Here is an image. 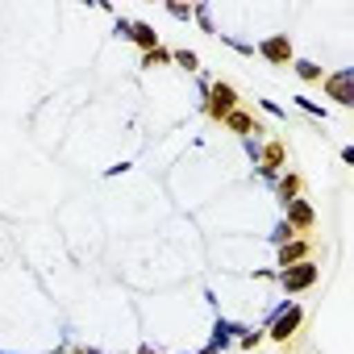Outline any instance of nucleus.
<instances>
[{
  "instance_id": "a211bd4d",
  "label": "nucleus",
  "mask_w": 354,
  "mask_h": 354,
  "mask_svg": "<svg viewBox=\"0 0 354 354\" xmlns=\"http://www.w3.org/2000/svg\"><path fill=\"white\" fill-rule=\"evenodd\" d=\"M192 17L205 26V34H217V30H213V17H209V5H196V9H192Z\"/></svg>"
},
{
  "instance_id": "f8f14e48",
  "label": "nucleus",
  "mask_w": 354,
  "mask_h": 354,
  "mask_svg": "<svg viewBox=\"0 0 354 354\" xmlns=\"http://www.w3.org/2000/svg\"><path fill=\"white\" fill-rule=\"evenodd\" d=\"M125 38H129L142 55L158 46V34H154V26H146V21H129V34H125Z\"/></svg>"
},
{
  "instance_id": "f257e3e1",
  "label": "nucleus",
  "mask_w": 354,
  "mask_h": 354,
  "mask_svg": "<svg viewBox=\"0 0 354 354\" xmlns=\"http://www.w3.org/2000/svg\"><path fill=\"white\" fill-rule=\"evenodd\" d=\"M300 321H304V308L296 304V300H283L271 317H267V325H263V337H271V342H279V346H288V337L300 329Z\"/></svg>"
},
{
  "instance_id": "20e7f679",
  "label": "nucleus",
  "mask_w": 354,
  "mask_h": 354,
  "mask_svg": "<svg viewBox=\"0 0 354 354\" xmlns=\"http://www.w3.org/2000/svg\"><path fill=\"white\" fill-rule=\"evenodd\" d=\"M254 167H259V175L267 184H275V175L288 167V146L279 142V138H271L267 146H259V158H254Z\"/></svg>"
},
{
  "instance_id": "b1692460",
  "label": "nucleus",
  "mask_w": 354,
  "mask_h": 354,
  "mask_svg": "<svg viewBox=\"0 0 354 354\" xmlns=\"http://www.w3.org/2000/svg\"><path fill=\"white\" fill-rule=\"evenodd\" d=\"M133 354H158V350H154V346H138Z\"/></svg>"
},
{
  "instance_id": "4be33fe9",
  "label": "nucleus",
  "mask_w": 354,
  "mask_h": 354,
  "mask_svg": "<svg viewBox=\"0 0 354 354\" xmlns=\"http://www.w3.org/2000/svg\"><path fill=\"white\" fill-rule=\"evenodd\" d=\"M259 109H263V113H271V117H288V113H283L275 100H259Z\"/></svg>"
},
{
  "instance_id": "7ed1b4c3",
  "label": "nucleus",
  "mask_w": 354,
  "mask_h": 354,
  "mask_svg": "<svg viewBox=\"0 0 354 354\" xmlns=\"http://www.w3.org/2000/svg\"><path fill=\"white\" fill-rule=\"evenodd\" d=\"M234 109H242V104H238V88L225 84V80H213V84L205 88V113H209L213 121H225Z\"/></svg>"
},
{
  "instance_id": "1a4fd4ad",
  "label": "nucleus",
  "mask_w": 354,
  "mask_h": 354,
  "mask_svg": "<svg viewBox=\"0 0 354 354\" xmlns=\"http://www.w3.org/2000/svg\"><path fill=\"white\" fill-rule=\"evenodd\" d=\"M271 188H275V201H279V205H292V201L304 196V180H300L296 171H279Z\"/></svg>"
},
{
  "instance_id": "0eeeda50",
  "label": "nucleus",
  "mask_w": 354,
  "mask_h": 354,
  "mask_svg": "<svg viewBox=\"0 0 354 354\" xmlns=\"http://www.w3.org/2000/svg\"><path fill=\"white\" fill-rule=\"evenodd\" d=\"M283 225H288V230H296V234L304 238V234L317 225V213H313V205H308L304 196H300V201H292V205H283Z\"/></svg>"
},
{
  "instance_id": "6e6552de",
  "label": "nucleus",
  "mask_w": 354,
  "mask_h": 354,
  "mask_svg": "<svg viewBox=\"0 0 354 354\" xmlns=\"http://www.w3.org/2000/svg\"><path fill=\"white\" fill-rule=\"evenodd\" d=\"M221 125H225V129H234L238 138H250V133H254V142H259V138L267 133V125H263L259 117H250L246 109H234V113H230V117H225Z\"/></svg>"
},
{
  "instance_id": "39448f33",
  "label": "nucleus",
  "mask_w": 354,
  "mask_h": 354,
  "mask_svg": "<svg viewBox=\"0 0 354 354\" xmlns=\"http://www.w3.org/2000/svg\"><path fill=\"white\" fill-rule=\"evenodd\" d=\"M254 50H259L271 67H292V59H296V50H292V38H288V34H271V38H263Z\"/></svg>"
},
{
  "instance_id": "a878e982",
  "label": "nucleus",
  "mask_w": 354,
  "mask_h": 354,
  "mask_svg": "<svg viewBox=\"0 0 354 354\" xmlns=\"http://www.w3.org/2000/svg\"><path fill=\"white\" fill-rule=\"evenodd\" d=\"M201 354H217V350H209V346H205V350H201Z\"/></svg>"
},
{
  "instance_id": "5701e85b",
  "label": "nucleus",
  "mask_w": 354,
  "mask_h": 354,
  "mask_svg": "<svg viewBox=\"0 0 354 354\" xmlns=\"http://www.w3.org/2000/svg\"><path fill=\"white\" fill-rule=\"evenodd\" d=\"M67 354H104V350H92V346H75V350H67Z\"/></svg>"
},
{
  "instance_id": "aec40b11",
  "label": "nucleus",
  "mask_w": 354,
  "mask_h": 354,
  "mask_svg": "<svg viewBox=\"0 0 354 354\" xmlns=\"http://www.w3.org/2000/svg\"><path fill=\"white\" fill-rule=\"evenodd\" d=\"M167 13H171L175 21H192V5H167Z\"/></svg>"
},
{
  "instance_id": "393cba45",
  "label": "nucleus",
  "mask_w": 354,
  "mask_h": 354,
  "mask_svg": "<svg viewBox=\"0 0 354 354\" xmlns=\"http://www.w3.org/2000/svg\"><path fill=\"white\" fill-rule=\"evenodd\" d=\"M46 354H67V346H55V350H46Z\"/></svg>"
},
{
  "instance_id": "9d476101",
  "label": "nucleus",
  "mask_w": 354,
  "mask_h": 354,
  "mask_svg": "<svg viewBox=\"0 0 354 354\" xmlns=\"http://www.w3.org/2000/svg\"><path fill=\"white\" fill-rule=\"evenodd\" d=\"M304 259H313V242L308 238H292V242L279 246V267H292V263H304Z\"/></svg>"
},
{
  "instance_id": "412c9836",
  "label": "nucleus",
  "mask_w": 354,
  "mask_h": 354,
  "mask_svg": "<svg viewBox=\"0 0 354 354\" xmlns=\"http://www.w3.org/2000/svg\"><path fill=\"white\" fill-rule=\"evenodd\" d=\"M221 42H225V46H234L238 55H254V46H250V42H238V38H230V34H221Z\"/></svg>"
},
{
  "instance_id": "4468645a",
  "label": "nucleus",
  "mask_w": 354,
  "mask_h": 354,
  "mask_svg": "<svg viewBox=\"0 0 354 354\" xmlns=\"http://www.w3.org/2000/svg\"><path fill=\"white\" fill-rule=\"evenodd\" d=\"M171 63L184 67V71H201V55L196 50H171Z\"/></svg>"
},
{
  "instance_id": "2eb2a0df",
  "label": "nucleus",
  "mask_w": 354,
  "mask_h": 354,
  "mask_svg": "<svg viewBox=\"0 0 354 354\" xmlns=\"http://www.w3.org/2000/svg\"><path fill=\"white\" fill-rule=\"evenodd\" d=\"M167 63H171V50L167 46H154V50L142 55V67H167Z\"/></svg>"
},
{
  "instance_id": "f3484780",
  "label": "nucleus",
  "mask_w": 354,
  "mask_h": 354,
  "mask_svg": "<svg viewBox=\"0 0 354 354\" xmlns=\"http://www.w3.org/2000/svg\"><path fill=\"white\" fill-rule=\"evenodd\" d=\"M259 342H267V337H263V329H242V337H238V346H242V350H254Z\"/></svg>"
},
{
  "instance_id": "ddd939ff",
  "label": "nucleus",
  "mask_w": 354,
  "mask_h": 354,
  "mask_svg": "<svg viewBox=\"0 0 354 354\" xmlns=\"http://www.w3.org/2000/svg\"><path fill=\"white\" fill-rule=\"evenodd\" d=\"M292 71H296L304 84H321V80H325V67H317L313 59H292Z\"/></svg>"
},
{
  "instance_id": "dca6fc26",
  "label": "nucleus",
  "mask_w": 354,
  "mask_h": 354,
  "mask_svg": "<svg viewBox=\"0 0 354 354\" xmlns=\"http://www.w3.org/2000/svg\"><path fill=\"white\" fill-rule=\"evenodd\" d=\"M292 100H296V109H304L308 117H321V121H325V109H321L317 100H308V96H292Z\"/></svg>"
},
{
  "instance_id": "f03ea898",
  "label": "nucleus",
  "mask_w": 354,
  "mask_h": 354,
  "mask_svg": "<svg viewBox=\"0 0 354 354\" xmlns=\"http://www.w3.org/2000/svg\"><path fill=\"white\" fill-rule=\"evenodd\" d=\"M275 279H279V288H283L288 296H300V292H308V288L321 279V267H317L313 259H304V263L279 267V271H275Z\"/></svg>"
},
{
  "instance_id": "9b49d317",
  "label": "nucleus",
  "mask_w": 354,
  "mask_h": 354,
  "mask_svg": "<svg viewBox=\"0 0 354 354\" xmlns=\"http://www.w3.org/2000/svg\"><path fill=\"white\" fill-rule=\"evenodd\" d=\"M242 329H246V325H234V321H225V317H221V321L213 325V346H209V350H217V354H221V350H230V346L242 337Z\"/></svg>"
},
{
  "instance_id": "6ab92c4d",
  "label": "nucleus",
  "mask_w": 354,
  "mask_h": 354,
  "mask_svg": "<svg viewBox=\"0 0 354 354\" xmlns=\"http://www.w3.org/2000/svg\"><path fill=\"white\" fill-rule=\"evenodd\" d=\"M292 238H300V234H296V230H288L283 221H279V225H275V234H271V242H275V246H283V242H292Z\"/></svg>"
},
{
  "instance_id": "423d86ee",
  "label": "nucleus",
  "mask_w": 354,
  "mask_h": 354,
  "mask_svg": "<svg viewBox=\"0 0 354 354\" xmlns=\"http://www.w3.org/2000/svg\"><path fill=\"white\" fill-rule=\"evenodd\" d=\"M321 84H325V92H329V100H333V104H342V109H350V104H354V71H350V67H342V71L325 75Z\"/></svg>"
}]
</instances>
